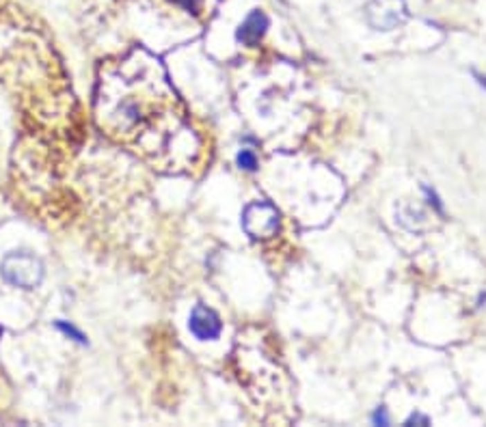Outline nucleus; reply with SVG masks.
<instances>
[{
  "label": "nucleus",
  "mask_w": 486,
  "mask_h": 427,
  "mask_svg": "<svg viewBox=\"0 0 486 427\" xmlns=\"http://www.w3.org/2000/svg\"><path fill=\"white\" fill-rule=\"evenodd\" d=\"M404 425H430V419L424 415H411Z\"/></svg>",
  "instance_id": "12"
},
{
  "label": "nucleus",
  "mask_w": 486,
  "mask_h": 427,
  "mask_svg": "<svg viewBox=\"0 0 486 427\" xmlns=\"http://www.w3.org/2000/svg\"><path fill=\"white\" fill-rule=\"evenodd\" d=\"M372 421H374L376 425H389V417H387V412H385V408H378V410L372 415Z\"/></svg>",
  "instance_id": "11"
},
{
  "label": "nucleus",
  "mask_w": 486,
  "mask_h": 427,
  "mask_svg": "<svg viewBox=\"0 0 486 427\" xmlns=\"http://www.w3.org/2000/svg\"><path fill=\"white\" fill-rule=\"evenodd\" d=\"M44 263L39 257H35L28 251H15L7 253L5 259L0 261V274L3 278L13 285V287L22 290H35L39 287L44 281Z\"/></svg>",
  "instance_id": "2"
},
{
  "label": "nucleus",
  "mask_w": 486,
  "mask_h": 427,
  "mask_svg": "<svg viewBox=\"0 0 486 427\" xmlns=\"http://www.w3.org/2000/svg\"><path fill=\"white\" fill-rule=\"evenodd\" d=\"M279 211L268 201H253L242 211V227L255 240H266L277 236L279 231Z\"/></svg>",
  "instance_id": "3"
},
{
  "label": "nucleus",
  "mask_w": 486,
  "mask_h": 427,
  "mask_svg": "<svg viewBox=\"0 0 486 427\" xmlns=\"http://www.w3.org/2000/svg\"><path fill=\"white\" fill-rule=\"evenodd\" d=\"M406 0H370L366 20L374 30H393L406 20Z\"/></svg>",
  "instance_id": "4"
},
{
  "label": "nucleus",
  "mask_w": 486,
  "mask_h": 427,
  "mask_svg": "<svg viewBox=\"0 0 486 427\" xmlns=\"http://www.w3.org/2000/svg\"><path fill=\"white\" fill-rule=\"evenodd\" d=\"M188 328L199 341H212L221 334V317L216 315L210 307L206 305H195L190 319H188Z\"/></svg>",
  "instance_id": "5"
},
{
  "label": "nucleus",
  "mask_w": 486,
  "mask_h": 427,
  "mask_svg": "<svg viewBox=\"0 0 486 427\" xmlns=\"http://www.w3.org/2000/svg\"><path fill=\"white\" fill-rule=\"evenodd\" d=\"M175 5H179L182 9H186L188 13L197 15L199 13V7H201V0H173Z\"/></svg>",
  "instance_id": "9"
},
{
  "label": "nucleus",
  "mask_w": 486,
  "mask_h": 427,
  "mask_svg": "<svg viewBox=\"0 0 486 427\" xmlns=\"http://www.w3.org/2000/svg\"><path fill=\"white\" fill-rule=\"evenodd\" d=\"M236 164H238V169H242V171H251V173H253V171L258 169V153H255L253 149H249V147H242V149L238 151V155H236Z\"/></svg>",
  "instance_id": "7"
},
{
  "label": "nucleus",
  "mask_w": 486,
  "mask_h": 427,
  "mask_svg": "<svg viewBox=\"0 0 486 427\" xmlns=\"http://www.w3.org/2000/svg\"><path fill=\"white\" fill-rule=\"evenodd\" d=\"M54 326H57V330H61L65 336H69V339H74L76 343L87 345V336H84V332H82V330H78L74 324L65 322V319H57V322H54Z\"/></svg>",
  "instance_id": "8"
},
{
  "label": "nucleus",
  "mask_w": 486,
  "mask_h": 427,
  "mask_svg": "<svg viewBox=\"0 0 486 427\" xmlns=\"http://www.w3.org/2000/svg\"><path fill=\"white\" fill-rule=\"evenodd\" d=\"M96 117L108 136L158 169H184L199 153V138L165 67L147 55L102 69Z\"/></svg>",
  "instance_id": "1"
},
{
  "label": "nucleus",
  "mask_w": 486,
  "mask_h": 427,
  "mask_svg": "<svg viewBox=\"0 0 486 427\" xmlns=\"http://www.w3.org/2000/svg\"><path fill=\"white\" fill-rule=\"evenodd\" d=\"M424 194H426V199H428V203L435 207L439 213H443V205H441V201H439V197H437V192L435 190H430L428 186H424Z\"/></svg>",
  "instance_id": "10"
},
{
  "label": "nucleus",
  "mask_w": 486,
  "mask_h": 427,
  "mask_svg": "<svg viewBox=\"0 0 486 427\" xmlns=\"http://www.w3.org/2000/svg\"><path fill=\"white\" fill-rule=\"evenodd\" d=\"M268 28V17L264 11L255 9V11H251L246 17H244V22L240 24L238 32H236V39L242 44V46H249V48H255L262 37H264V32Z\"/></svg>",
  "instance_id": "6"
}]
</instances>
